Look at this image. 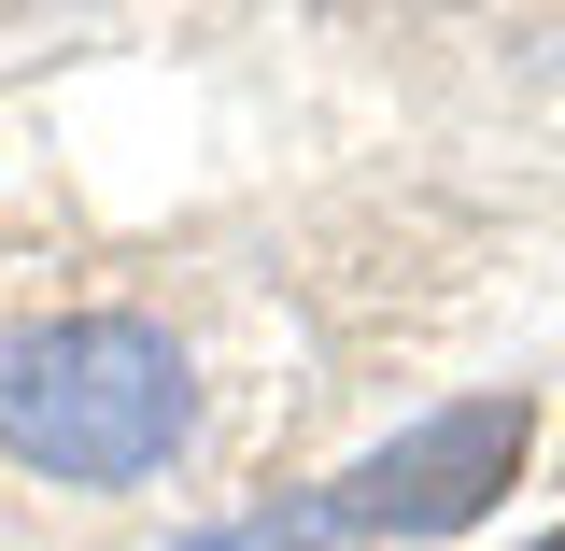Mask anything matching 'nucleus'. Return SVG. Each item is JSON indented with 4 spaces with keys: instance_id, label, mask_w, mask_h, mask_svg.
Segmentation results:
<instances>
[{
    "instance_id": "1",
    "label": "nucleus",
    "mask_w": 565,
    "mask_h": 551,
    "mask_svg": "<svg viewBox=\"0 0 565 551\" xmlns=\"http://www.w3.org/2000/svg\"><path fill=\"white\" fill-rule=\"evenodd\" d=\"M199 424V368L156 311H43L0 340V453L57 495H141Z\"/></svg>"
},
{
    "instance_id": "2",
    "label": "nucleus",
    "mask_w": 565,
    "mask_h": 551,
    "mask_svg": "<svg viewBox=\"0 0 565 551\" xmlns=\"http://www.w3.org/2000/svg\"><path fill=\"white\" fill-rule=\"evenodd\" d=\"M523 453H537V396L509 382V396H452V411L396 424L340 495H326V523L340 538H467L494 495L523 481Z\"/></svg>"
},
{
    "instance_id": "3",
    "label": "nucleus",
    "mask_w": 565,
    "mask_h": 551,
    "mask_svg": "<svg viewBox=\"0 0 565 551\" xmlns=\"http://www.w3.org/2000/svg\"><path fill=\"white\" fill-rule=\"evenodd\" d=\"M326 538V509H255V523H226V538H184V551H311Z\"/></svg>"
},
{
    "instance_id": "4",
    "label": "nucleus",
    "mask_w": 565,
    "mask_h": 551,
    "mask_svg": "<svg viewBox=\"0 0 565 551\" xmlns=\"http://www.w3.org/2000/svg\"><path fill=\"white\" fill-rule=\"evenodd\" d=\"M523 551H565V523H552V538H523Z\"/></svg>"
}]
</instances>
